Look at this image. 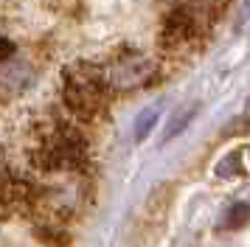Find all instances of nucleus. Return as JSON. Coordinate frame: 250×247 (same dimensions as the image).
Wrapping results in <instances>:
<instances>
[{"mask_svg":"<svg viewBox=\"0 0 250 247\" xmlns=\"http://www.w3.org/2000/svg\"><path fill=\"white\" fill-rule=\"evenodd\" d=\"M12 54H14V45L9 42V40H6L3 34H0V62H6V59H9Z\"/></svg>","mask_w":250,"mask_h":247,"instance_id":"39448f33","label":"nucleus"},{"mask_svg":"<svg viewBox=\"0 0 250 247\" xmlns=\"http://www.w3.org/2000/svg\"><path fill=\"white\" fill-rule=\"evenodd\" d=\"M118 93L104 79L96 59H79L62 70V110L84 126H102L110 121V110Z\"/></svg>","mask_w":250,"mask_h":247,"instance_id":"f257e3e1","label":"nucleus"},{"mask_svg":"<svg viewBox=\"0 0 250 247\" xmlns=\"http://www.w3.org/2000/svg\"><path fill=\"white\" fill-rule=\"evenodd\" d=\"M17 168L6 160V155L0 152V211L3 213H12L9 211V197H12V188H14V180H17Z\"/></svg>","mask_w":250,"mask_h":247,"instance_id":"20e7f679","label":"nucleus"},{"mask_svg":"<svg viewBox=\"0 0 250 247\" xmlns=\"http://www.w3.org/2000/svg\"><path fill=\"white\" fill-rule=\"evenodd\" d=\"M99 65H102L104 79L110 82V87L115 93H129V90L146 87L149 82L155 79V73H158V65L149 62L146 56L132 51V48L115 51V54H110Z\"/></svg>","mask_w":250,"mask_h":247,"instance_id":"f03ea898","label":"nucleus"},{"mask_svg":"<svg viewBox=\"0 0 250 247\" xmlns=\"http://www.w3.org/2000/svg\"><path fill=\"white\" fill-rule=\"evenodd\" d=\"M31 233L40 245L45 247H68L70 245V233L65 225H54V222H34Z\"/></svg>","mask_w":250,"mask_h":247,"instance_id":"7ed1b4c3","label":"nucleus"}]
</instances>
